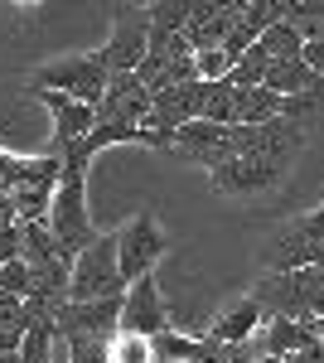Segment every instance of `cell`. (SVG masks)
<instances>
[{
  "label": "cell",
  "instance_id": "1",
  "mask_svg": "<svg viewBox=\"0 0 324 363\" xmlns=\"http://www.w3.org/2000/svg\"><path fill=\"white\" fill-rule=\"evenodd\" d=\"M87 165L92 160H82L78 145H63V155H58V184H54V199H49V213H44V228L54 233L63 257H78L97 238L92 213H87Z\"/></svg>",
  "mask_w": 324,
  "mask_h": 363
},
{
  "label": "cell",
  "instance_id": "2",
  "mask_svg": "<svg viewBox=\"0 0 324 363\" xmlns=\"http://www.w3.org/2000/svg\"><path fill=\"white\" fill-rule=\"evenodd\" d=\"M252 301H257L262 315L296 320V325H315V320H324V267L267 272V277L252 286Z\"/></svg>",
  "mask_w": 324,
  "mask_h": 363
},
{
  "label": "cell",
  "instance_id": "3",
  "mask_svg": "<svg viewBox=\"0 0 324 363\" xmlns=\"http://www.w3.org/2000/svg\"><path fill=\"white\" fill-rule=\"evenodd\" d=\"M29 92H63L82 107H97L102 102V87H107V68L97 63V54H73V58H54V63H39L29 73Z\"/></svg>",
  "mask_w": 324,
  "mask_h": 363
},
{
  "label": "cell",
  "instance_id": "4",
  "mask_svg": "<svg viewBox=\"0 0 324 363\" xmlns=\"http://www.w3.org/2000/svg\"><path fill=\"white\" fill-rule=\"evenodd\" d=\"M126 281L116 272V238L111 233H97L87 247L73 257V272H68V301H107V296H121Z\"/></svg>",
  "mask_w": 324,
  "mask_h": 363
},
{
  "label": "cell",
  "instance_id": "5",
  "mask_svg": "<svg viewBox=\"0 0 324 363\" xmlns=\"http://www.w3.org/2000/svg\"><path fill=\"white\" fill-rule=\"evenodd\" d=\"M242 150H247V131L242 126H208V121H189V126L169 131V145H164V155L194 160V165H203L208 174L223 169L228 160H238Z\"/></svg>",
  "mask_w": 324,
  "mask_h": 363
},
{
  "label": "cell",
  "instance_id": "6",
  "mask_svg": "<svg viewBox=\"0 0 324 363\" xmlns=\"http://www.w3.org/2000/svg\"><path fill=\"white\" fill-rule=\"evenodd\" d=\"M111 238H116V272H121L126 286L140 281V277H150V272H155V262L169 252V238H164V228H160L155 213L131 218L126 228H116Z\"/></svg>",
  "mask_w": 324,
  "mask_h": 363
},
{
  "label": "cell",
  "instance_id": "7",
  "mask_svg": "<svg viewBox=\"0 0 324 363\" xmlns=\"http://www.w3.org/2000/svg\"><path fill=\"white\" fill-rule=\"evenodd\" d=\"M291 174V160H271V155H238L223 169H213V189L228 199H252L276 189L281 179Z\"/></svg>",
  "mask_w": 324,
  "mask_h": 363
},
{
  "label": "cell",
  "instance_id": "8",
  "mask_svg": "<svg viewBox=\"0 0 324 363\" xmlns=\"http://www.w3.org/2000/svg\"><path fill=\"white\" fill-rule=\"evenodd\" d=\"M116 330L135 335V339H155L169 330V306H164L155 277H140L121 291V320H116Z\"/></svg>",
  "mask_w": 324,
  "mask_h": 363
},
{
  "label": "cell",
  "instance_id": "9",
  "mask_svg": "<svg viewBox=\"0 0 324 363\" xmlns=\"http://www.w3.org/2000/svg\"><path fill=\"white\" fill-rule=\"evenodd\" d=\"M54 184H58V150L54 155H39V160H25L20 184L5 194L10 208H15V223H44L49 199H54Z\"/></svg>",
  "mask_w": 324,
  "mask_h": 363
},
{
  "label": "cell",
  "instance_id": "10",
  "mask_svg": "<svg viewBox=\"0 0 324 363\" xmlns=\"http://www.w3.org/2000/svg\"><path fill=\"white\" fill-rule=\"evenodd\" d=\"M145 34H150L145 10L121 5L116 20H111V39L97 49V63L107 68V78H111V73H135V63H140V54H145Z\"/></svg>",
  "mask_w": 324,
  "mask_h": 363
},
{
  "label": "cell",
  "instance_id": "11",
  "mask_svg": "<svg viewBox=\"0 0 324 363\" xmlns=\"http://www.w3.org/2000/svg\"><path fill=\"white\" fill-rule=\"evenodd\" d=\"M97 121H111V126H145V116H150V92L140 87L135 73H111L107 87H102V102L92 107Z\"/></svg>",
  "mask_w": 324,
  "mask_h": 363
},
{
  "label": "cell",
  "instance_id": "12",
  "mask_svg": "<svg viewBox=\"0 0 324 363\" xmlns=\"http://www.w3.org/2000/svg\"><path fill=\"white\" fill-rule=\"evenodd\" d=\"M238 20V5H213V0H194L189 20H184V49L189 54H203V49H218L223 34Z\"/></svg>",
  "mask_w": 324,
  "mask_h": 363
},
{
  "label": "cell",
  "instance_id": "13",
  "mask_svg": "<svg viewBox=\"0 0 324 363\" xmlns=\"http://www.w3.org/2000/svg\"><path fill=\"white\" fill-rule=\"evenodd\" d=\"M44 107H49V116H54V145L63 150V145H78L87 131H92V107H82V102H73V97H63V92H34Z\"/></svg>",
  "mask_w": 324,
  "mask_h": 363
},
{
  "label": "cell",
  "instance_id": "14",
  "mask_svg": "<svg viewBox=\"0 0 324 363\" xmlns=\"http://www.w3.org/2000/svg\"><path fill=\"white\" fill-rule=\"evenodd\" d=\"M262 320H267V315H262L257 301L247 296V301H238L228 315H218V325L203 339H208V344H247V339L257 335V325H262Z\"/></svg>",
  "mask_w": 324,
  "mask_h": 363
},
{
  "label": "cell",
  "instance_id": "15",
  "mask_svg": "<svg viewBox=\"0 0 324 363\" xmlns=\"http://www.w3.org/2000/svg\"><path fill=\"white\" fill-rule=\"evenodd\" d=\"M276 116H281V97L267 87H242L233 102V126H267Z\"/></svg>",
  "mask_w": 324,
  "mask_h": 363
},
{
  "label": "cell",
  "instance_id": "16",
  "mask_svg": "<svg viewBox=\"0 0 324 363\" xmlns=\"http://www.w3.org/2000/svg\"><path fill=\"white\" fill-rule=\"evenodd\" d=\"M281 121H291L300 131L320 126L324 121V78H315V83L305 87V92H296V97H281Z\"/></svg>",
  "mask_w": 324,
  "mask_h": 363
},
{
  "label": "cell",
  "instance_id": "17",
  "mask_svg": "<svg viewBox=\"0 0 324 363\" xmlns=\"http://www.w3.org/2000/svg\"><path fill=\"white\" fill-rule=\"evenodd\" d=\"M310 83H315V73H310L300 58L267 63V78H262V87H267V92H276V97H296V92H305Z\"/></svg>",
  "mask_w": 324,
  "mask_h": 363
},
{
  "label": "cell",
  "instance_id": "18",
  "mask_svg": "<svg viewBox=\"0 0 324 363\" xmlns=\"http://www.w3.org/2000/svg\"><path fill=\"white\" fill-rule=\"evenodd\" d=\"M281 20L296 29L300 44H305V39L324 34V0H281Z\"/></svg>",
  "mask_w": 324,
  "mask_h": 363
},
{
  "label": "cell",
  "instance_id": "19",
  "mask_svg": "<svg viewBox=\"0 0 324 363\" xmlns=\"http://www.w3.org/2000/svg\"><path fill=\"white\" fill-rule=\"evenodd\" d=\"M233 102H238V92H233L228 83H203L199 121H208V126H233Z\"/></svg>",
  "mask_w": 324,
  "mask_h": 363
},
{
  "label": "cell",
  "instance_id": "20",
  "mask_svg": "<svg viewBox=\"0 0 324 363\" xmlns=\"http://www.w3.org/2000/svg\"><path fill=\"white\" fill-rule=\"evenodd\" d=\"M257 49H262L271 63H286V58H300V34L286 25V20H276V25L257 39Z\"/></svg>",
  "mask_w": 324,
  "mask_h": 363
},
{
  "label": "cell",
  "instance_id": "21",
  "mask_svg": "<svg viewBox=\"0 0 324 363\" xmlns=\"http://www.w3.org/2000/svg\"><path fill=\"white\" fill-rule=\"evenodd\" d=\"M276 20H281V0H242V5H238V25H242L247 34H257V39H262Z\"/></svg>",
  "mask_w": 324,
  "mask_h": 363
},
{
  "label": "cell",
  "instance_id": "22",
  "mask_svg": "<svg viewBox=\"0 0 324 363\" xmlns=\"http://www.w3.org/2000/svg\"><path fill=\"white\" fill-rule=\"evenodd\" d=\"M29 320H25V301L15 296H0V349H20Z\"/></svg>",
  "mask_w": 324,
  "mask_h": 363
},
{
  "label": "cell",
  "instance_id": "23",
  "mask_svg": "<svg viewBox=\"0 0 324 363\" xmlns=\"http://www.w3.org/2000/svg\"><path fill=\"white\" fill-rule=\"evenodd\" d=\"M107 363H155L150 359V339H135V335H121L107 344Z\"/></svg>",
  "mask_w": 324,
  "mask_h": 363
},
{
  "label": "cell",
  "instance_id": "24",
  "mask_svg": "<svg viewBox=\"0 0 324 363\" xmlns=\"http://www.w3.org/2000/svg\"><path fill=\"white\" fill-rule=\"evenodd\" d=\"M29 291H34V277H29V267L15 257V262H5L0 267V296H15V301H29Z\"/></svg>",
  "mask_w": 324,
  "mask_h": 363
},
{
  "label": "cell",
  "instance_id": "25",
  "mask_svg": "<svg viewBox=\"0 0 324 363\" xmlns=\"http://www.w3.org/2000/svg\"><path fill=\"white\" fill-rule=\"evenodd\" d=\"M194 68H199V83H223L228 68H233V58L223 54V49H203V54H194Z\"/></svg>",
  "mask_w": 324,
  "mask_h": 363
},
{
  "label": "cell",
  "instance_id": "26",
  "mask_svg": "<svg viewBox=\"0 0 324 363\" xmlns=\"http://www.w3.org/2000/svg\"><path fill=\"white\" fill-rule=\"evenodd\" d=\"M63 363H107V344L102 339H68Z\"/></svg>",
  "mask_w": 324,
  "mask_h": 363
},
{
  "label": "cell",
  "instance_id": "27",
  "mask_svg": "<svg viewBox=\"0 0 324 363\" xmlns=\"http://www.w3.org/2000/svg\"><path fill=\"white\" fill-rule=\"evenodd\" d=\"M300 63H305L315 78H324V34H315V39L300 44Z\"/></svg>",
  "mask_w": 324,
  "mask_h": 363
},
{
  "label": "cell",
  "instance_id": "28",
  "mask_svg": "<svg viewBox=\"0 0 324 363\" xmlns=\"http://www.w3.org/2000/svg\"><path fill=\"white\" fill-rule=\"evenodd\" d=\"M281 363H324V339H315V344H305V349H296V354H286Z\"/></svg>",
  "mask_w": 324,
  "mask_h": 363
},
{
  "label": "cell",
  "instance_id": "29",
  "mask_svg": "<svg viewBox=\"0 0 324 363\" xmlns=\"http://www.w3.org/2000/svg\"><path fill=\"white\" fill-rule=\"evenodd\" d=\"M15 257H20V233L15 228H0V267L15 262Z\"/></svg>",
  "mask_w": 324,
  "mask_h": 363
},
{
  "label": "cell",
  "instance_id": "30",
  "mask_svg": "<svg viewBox=\"0 0 324 363\" xmlns=\"http://www.w3.org/2000/svg\"><path fill=\"white\" fill-rule=\"evenodd\" d=\"M155 363H164V359H155Z\"/></svg>",
  "mask_w": 324,
  "mask_h": 363
}]
</instances>
